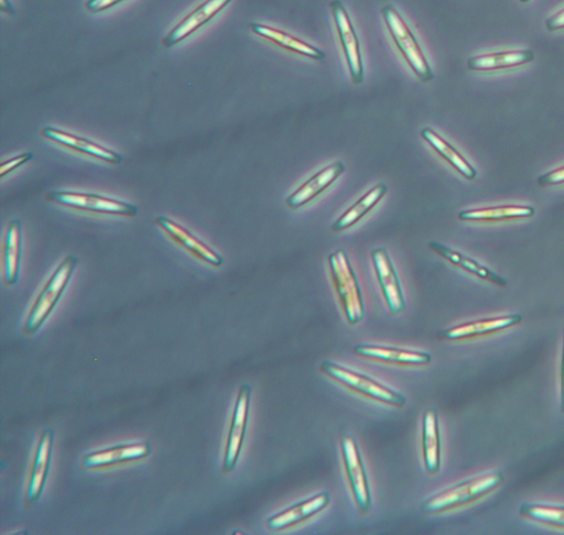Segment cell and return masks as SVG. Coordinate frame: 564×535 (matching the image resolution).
<instances>
[{
	"mask_svg": "<svg viewBox=\"0 0 564 535\" xmlns=\"http://www.w3.org/2000/svg\"><path fill=\"white\" fill-rule=\"evenodd\" d=\"M429 247L440 257L449 261L453 266L459 267L477 278L494 283V285L498 287L507 286V281L503 277L498 276L496 272L481 265L480 262H477L473 258L465 256L459 253V251L437 242L429 243Z\"/></svg>",
	"mask_w": 564,
	"mask_h": 535,
	"instance_id": "484cf974",
	"label": "cell"
},
{
	"mask_svg": "<svg viewBox=\"0 0 564 535\" xmlns=\"http://www.w3.org/2000/svg\"><path fill=\"white\" fill-rule=\"evenodd\" d=\"M535 215V209L529 205H498L479 207V209L460 212L462 222L497 223L512 220H522Z\"/></svg>",
	"mask_w": 564,
	"mask_h": 535,
	"instance_id": "cb8c5ba5",
	"label": "cell"
},
{
	"mask_svg": "<svg viewBox=\"0 0 564 535\" xmlns=\"http://www.w3.org/2000/svg\"><path fill=\"white\" fill-rule=\"evenodd\" d=\"M422 455L426 471L436 476L441 469V436L436 409H428L422 417Z\"/></svg>",
	"mask_w": 564,
	"mask_h": 535,
	"instance_id": "7402d4cb",
	"label": "cell"
},
{
	"mask_svg": "<svg viewBox=\"0 0 564 535\" xmlns=\"http://www.w3.org/2000/svg\"><path fill=\"white\" fill-rule=\"evenodd\" d=\"M232 2L233 0H205L168 32V35L162 40V46L169 49L179 45L180 42L193 36L195 32L209 24Z\"/></svg>",
	"mask_w": 564,
	"mask_h": 535,
	"instance_id": "9a60e30c",
	"label": "cell"
},
{
	"mask_svg": "<svg viewBox=\"0 0 564 535\" xmlns=\"http://www.w3.org/2000/svg\"><path fill=\"white\" fill-rule=\"evenodd\" d=\"M372 261L379 287H381L387 308L392 314L406 310V302L396 269L386 249L372 251Z\"/></svg>",
	"mask_w": 564,
	"mask_h": 535,
	"instance_id": "5bb4252c",
	"label": "cell"
},
{
	"mask_svg": "<svg viewBox=\"0 0 564 535\" xmlns=\"http://www.w3.org/2000/svg\"><path fill=\"white\" fill-rule=\"evenodd\" d=\"M522 321V314H509L495 316V318L465 322L440 332L439 338L441 341L447 342L473 340V338L488 336L511 329V327L522 323Z\"/></svg>",
	"mask_w": 564,
	"mask_h": 535,
	"instance_id": "2e32d148",
	"label": "cell"
},
{
	"mask_svg": "<svg viewBox=\"0 0 564 535\" xmlns=\"http://www.w3.org/2000/svg\"><path fill=\"white\" fill-rule=\"evenodd\" d=\"M78 264L79 259L77 257L68 255L62 259L56 270L52 272L27 313L23 326V333L26 336L38 333L41 327L48 321L62 299L65 290L69 287Z\"/></svg>",
	"mask_w": 564,
	"mask_h": 535,
	"instance_id": "6da1fadb",
	"label": "cell"
},
{
	"mask_svg": "<svg viewBox=\"0 0 564 535\" xmlns=\"http://www.w3.org/2000/svg\"><path fill=\"white\" fill-rule=\"evenodd\" d=\"M561 410L564 414V332H563V347L561 359Z\"/></svg>",
	"mask_w": 564,
	"mask_h": 535,
	"instance_id": "d6a6232c",
	"label": "cell"
},
{
	"mask_svg": "<svg viewBox=\"0 0 564 535\" xmlns=\"http://www.w3.org/2000/svg\"><path fill=\"white\" fill-rule=\"evenodd\" d=\"M330 501L331 496L328 491H323L269 517L266 522L267 528L271 532H280L299 526L319 515L330 505Z\"/></svg>",
	"mask_w": 564,
	"mask_h": 535,
	"instance_id": "e0dca14e",
	"label": "cell"
},
{
	"mask_svg": "<svg viewBox=\"0 0 564 535\" xmlns=\"http://www.w3.org/2000/svg\"><path fill=\"white\" fill-rule=\"evenodd\" d=\"M546 27L549 31L564 30V7L546 20Z\"/></svg>",
	"mask_w": 564,
	"mask_h": 535,
	"instance_id": "1f68e13d",
	"label": "cell"
},
{
	"mask_svg": "<svg viewBox=\"0 0 564 535\" xmlns=\"http://www.w3.org/2000/svg\"><path fill=\"white\" fill-rule=\"evenodd\" d=\"M520 2H522V3L526 4V3H528V2H529V0H520Z\"/></svg>",
	"mask_w": 564,
	"mask_h": 535,
	"instance_id": "e575fe53",
	"label": "cell"
},
{
	"mask_svg": "<svg viewBox=\"0 0 564 535\" xmlns=\"http://www.w3.org/2000/svg\"><path fill=\"white\" fill-rule=\"evenodd\" d=\"M321 371L339 384L368 399L398 409L406 405V398L400 392L359 371L330 362V360L322 363Z\"/></svg>",
	"mask_w": 564,
	"mask_h": 535,
	"instance_id": "277c9868",
	"label": "cell"
},
{
	"mask_svg": "<svg viewBox=\"0 0 564 535\" xmlns=\"http://www.w3.org/2000/svg\"><path fill=\"white\" fill-rule=\"evenodd\" d=\"M341 453L347 480L357 509L367 515L372 509V493L359 444L351 434L340 436Z\"/></svg>",
	"mask_w": 564,
	"mask_h": 535,
	"instance_id": "ba28073f",
	"label": "cell"
},
{
	"mask_svg": "<svg viewBox=\"0 0 564 535\" xmlns=\"http://www.w3.org/2000/svg\"><path fill=\"white\" fill-rule=\"evenodd\" d=\"M251 400L252 387L242 385L237 392L230 428L226 436L222 463L223 475H231L240 461L247 433Z\"/></svg>",
	"mask_w": 564,
	"mask_h": 535,
	"instance_id": "52a82bcc",
	"label": "cell"
},
{
	"mask_svg": "<svg viewBox=\"0 0 564 535\" xmlns=\"http://www.w3.org/2000/svg\"><path fill=\"white\" fill-rule=\"evenodd\" d=\"M538 183L542 188L556 187V185L564 184V166L542 174L538 178Z\"/></svg>",
	"mask_w": 564,
	"mask_h": 535,
	"instance_id": "f546056e",
	"label": "cell"
},
{
	"mask_svg": "<svg viewBox=\"0 0 564 535\" xmlns=\"http://www.w3.org/2000/svg\"><path fill=\"white\" fill-rule=\"evenodd\" d=\"M125 2V0H88L85 3V9L91 14H99L106 12L108 9Z\"/></svg>",
	"mask_w": 564,
	"mask_h": 535,
	"instance_id": "4dcf8cb0",
	"label": "cell"
},
{
	"mask_svg": "<svg viewBox=\"0 0 564 535\" xmlns=\"http://www.w3.org/2000/svg\"><path fill=\"white\" fill-rule=\"evenodd\" d=\"M387 192L388 187L385 183H379L368 190L360 200H357L332 224L333 232H344L360 223L385 198Z\"/></svg>",
	"mask_w": 564,
	"mask_h": 535,
	"instance_id": "d4e9b609",
	"label": "cell"
},
{
	"mask_svg": "<svg viewBox=\"0 0 564 535\" xmlns=\"http://www.w3.org/2000/svg\"><path fill=\"white\" fill-rule=\"evenodd\" d=\"M382 15L390 36H392L400 53L403 54L412 72L423 83L433 80L430 64L419 45V41L404 18L397 12V9L393 5H386L382 8Z\"/></svg>",
	"mask_w": 564,
	"mask_h": 535,
	"instance_id": "5b68a950",
	"label": "cell"
},
{
	"mask_svg": "<svg viewBox=\"0 0 564 535\" xmlns=\"http://www.w3.org/2000/svg\"><path fill=\"white\" fill-rule=\"evenodd\" d=\"M46 200L85 213L121 217H135L138 214L136 205L96 193L51 191L47 194Z\"/></svg>",
	"mask_w": 564,
	"mask_h": 535,
	"instance_id": "8992f818",
	"label": "cell"
},
{
	"mask_svg": "<svg viewBox=\"0 0 564 535\" xmlns=\"http://www.w3.org/2000/svg\"><path fill=\"white\" fill-rule=\"evenodd\" d=\"M54 438H56V433L51 428L42 430L39 435L27 478L25 491L26 508H32L37 505L43 491H45L52 463Z\"/></svg>",
	"mask_w": 564,
	"mask_h": 535,
	"instance_id": "30bf717a",
	"label": "cell"
},
{
	"mask_svg": "<svg viewBox=\"0 0 564 535\" xmlns=\"http://www.w3.org/2000/svg\"><path fill=\"white\" fill-rule=\"evenodd\" d=\"M41 136L62 148L110 163V165H119L124 160V157L118 154L117 151L96 143V141L89 138L70 133L67 130L49 126L42 129Z\"/></svg>",
	"mask_w": 564,
	"mask_h": 535,
	"instance_id": "4fadbf2b",
	"label": "cell"
},
{
	"mask_svg": "<svg viewBox=\"0 0 564 535\" xmlns=\"http://www.w3.org/2000/svg\"><path fill=\"white\" fill-rule=\"evenodd\" d=\"M32 158H34V154H32V152H25V154H21L17 157L4 161L2 166H0V176L5 178L7 174H10L18 168L26 165V163Z\"/></svg>",
	"mask_w": 564,
	"mask_h": 535,
	"instance_id": "f1b7e54d",
	"label": "cell"
},
{
	"mask_svg": "<svg viewBox=\"0 0 564 535\" xmlns=\"http://www.w3.org/2000/svg\"><path fill=\"white\" fill-rule=\"evenodd\" d=\"M344 171L345 167L342 162L331 163L301 184L295 192H292L286 200L287 205L294 210L301 209L327 191L342 176Z\"/></svg>",
	"mask_w": 564,
	"mask_h": 535,
	"instance_id": "ac0fdd59",
	"label": "cell"
},
{
	"mask_svg": "<svg viewBox=\"0 0 564 535\" xmlns=\"http://www.w3.org/2000/svg\"><path fill=\"white\" fill-rule=\"evenodd\" d=\"M534 59L535 53L530 49L488 52L469 58L468 68L474 72L491 73L524 67Z\"/></svg>",
	"mask_w": 564,
	"mask_h": 535,
	"instance_id": "44dd1931",
	"label": "cell"
},
{
	"mask_svg": "<svg viewBox=\"0 0 564 535\" xmlns=\"http://www.w3.org/2000/svg\"><path fill=\"white\" fill-rule=\"evenodd\" d=\"M330 276L347 323L354 326L365 318V304L359 279L345 250H336L328 258Z\"/></svg>",
	"mask_w": 564,
	"mask_h": 535,
	"instance_id": "3957f363",
	"label": "cell"
},
{
	"mask_svg": "<svg viewBox=\"0 0 564 535\" xmlns=\"http://www.w3.org/2000/svg\"><path fill=\"white\" fill-rule=\"evenodd\" d=\"M523 518L564 530V506L546 504H524L519 510Z\"/></svg>",
	"mask_w": 564,
	"mask_h": 535,
	"instance_id": "83f0119b",
	"label": "cell"
},
{
	"mask_svg": "<svg viewBox=\"0 0 564 535\" xmlns=\"http://www.w3.org/2000/svg\"><path fill=\"white\" fill-rule=\"evenodd\" d=\"M503 483L504 474L500 471L464 480L428 498L421 510L426 515H440L459 509L490 495Z\"/></svg>",
	"mask_w": 564,
	"mask_h": 535,
	"instance_id": "7a4b0ae2",
	"label": "cell"
},
{
	"mask_svg": "<svg viewBox=\"0 0 564 535\" xmlns=\"http://www.w3.org/2000/svg\"><path fill=\"white\" fill-rule=\"evenodd\" d=\"M249 29H251L255 35L275 43L276 46L297 53L299 56L317 61H322L325 58V54L322 50L310 45V43L305 40L288 34L287 31L256 23L249 24Z\"/></svg>",
	"mask_w": 564,
	"mask_h": 535,
	"instance_id": "603a6c76",
	"label": "cell"
},
{
	"mask_svg": "<svg viewBox=\"0 0 564 535\" xmlns=\"http://www.w3.org/2000/svg\"><path fill=\"white\" fill-rule=\"evenodd\" d=\"M330 7L352 81L361 84L364 80V64L359 37L341 0H333Z\"/></svg>",
	"mask_w": 564,
	"mask_h": 535,
	"instance_id": "8fae6325",
	"label": "cell"
},
{
	"mask_svg": "<svg viewBox=\"0 0 564 535\" xmlns=\"http://www.w3.org/2000/svg\"><path fill=\"white\" fill-rule=\"evenodd\" d=\"M420 135L462 177L468 180H474L477 177V171L471 163L464 158L458 149H455L448 140L436 133L435 130L425 128Z\"/></svg>",
	"mask_w": 564,
	"mask_h": 535,
	"instance_id": "4316f807",
	"label": "cell"
},
{
	"mask_svg": "<svg viewBox=\"0 0 564 535\" xmlns=\"http://www.w3.org/2000/svg\"><path fill=\"white\" fill-rule=\"evenodd\" d=\"M153 449L148 441L127 442L86 453L82 457L83 471H104L147 460Z\"/></svg>",
	"mask_w": 564,
	"mask_h": 535,
	"instance_id": "9c48e42d",
	"label": "cell"
},
{
	"mask_svg": "<svg viewBox=\"0 0 564 535\" xmlns=\"http://www.w3.org/2000/svg\"><path fill=\"white\" fill-rule=\"evenodd\" d=\"M356 356L374 362L399 366H427L431 363V355L426 352L392 346L361 344L354 349Z\"/></svg>",
	"mask_w": 564,
	"mask_h": 535,
	"instance_id": "d6986e66",
	"label": "cell"
},
{
	"mask_svg": "<svg viewBox=\"0 0 564 535\" xmlns=\"http://www.w3.org/2000/svg\"><path fill=\"white\" fill-rule=\"evenodd\" d=\"M21 258H23V225L20 220L7 224L2 249L3 281L13 287L19 280Z\"/></svg>",
	"mask_w": 564,
	"mask_h": 535,
	"instance_id": "ffe728a7",
	"label": "cell"
},
{
	"mask_svg": "<svg viewBox=\"0 0 564 535\" xmlns=\"http://www.w3.org/2000/svg\"><path fill=\"white\" fill-rule=\"evenodd\" d=\"M2 10L7 14H15V8L9 0H2Z\"/></svg>",
	"mask_w": 564,
	"mask_h": 535,
	"instance_id": "836d02e7",
	"label": "cell"
},
{
	"mask_svg": "<svg viewBox=\"0 0 564 535\" xmlns=\"http://www.w3.org/2000/svg\"><path fill=\"white\" fill-rule=\"evenodd\" d=\"M156 224L173 243L188 251L194 258L215 268L223 265L224 260L222 256L216 253L210 245L203 242L201 238L194 235L186 226L167 216L157 217Z\"/></svg>",
	"mask_w": 564,
	"mask_h": 535,
	"instance_id": "7c38bea8",
	"label": "cell"
}]
</instances>
